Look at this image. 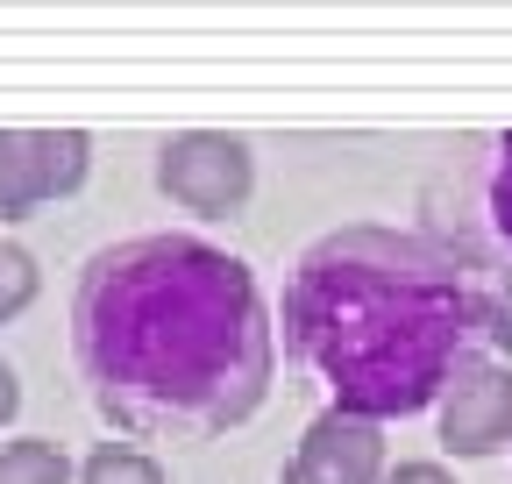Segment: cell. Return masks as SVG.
<instances>
[{
  "instance_id": "1",
  "label": "cell",
  "mask_w": 512,
  "mask_h": 484,
  "mask_svg": "<svg viewBox=\"0 0 512 484\" xmlns=\"http://www.w3.org/2000/svg\"><path fill=\"white\" fill-rule=\"evenodd\" d=\"M86 399L121 435L214 442L271 399V307L256 271L200 235H121L72 292Z\"/></svg>"
},
{
  "instance_id": "2",
  "label": "cell",
  "mask_w": 512,
  "mask_h": 484,
  "mask_svg": "<svg viewBox=\"0 0 512 484\" xmlns=\"http://www.w3.org/2000/svg\"><path fill=\"white\" fill-rule=\"evenodd\" d=\"M477 264L413 228L349 221L313 235L285 278V349L356 420L441 406L448 378L484 356Z\"/></svg>"
},
{
  "instance_id": "3",
  "label": "cell",
  "mask_w": 512,
  "mask_h": 484,
  "mask_svg": "<svg viewBox=\"0 0 512 484\" xmlns=\"http://www.w3.org/2000/svg\"><path fill=\"white\" fill-rule=\"evenodd\" d=\"M157 186L185 207V214H242L249 193H256V157L242 136H221V129H185L157 150Z\"/></svg>"
},
{
  "instance_id": "4",
  "label": "cell",
  "mask_w": 512,
  "mask_h": 484,
  "mask_svg": "<svg viewBox=\"0 0 512 484\" xmlns=\"http://www.w3.org/2000/svg\"><path fill=\"white\" fill-rule=\"evenodd\" d=\"M93 171L86 129H0V221H22L43 200L79 193Z\"/></svg>"
},
{
  "instance_id": "5",
  "label": "cell",
  "mask_w": 512,
  "mask_h": 484,
  "mask_svg": "<svg viewBox=\"0 0 512 484\" xmlns=\"http://www.w3.org/2000/svg\"><path fill=\"white\" fill-rule=\"evenodd\" d=\"M441 449L448 456H498L512 442V371L498 356H470L441 392Z\"/></svg>"
},
{
  "instance_id": "6",
  "label": "cell",
  "mask_w": 512,
  "mask_h": 484,
  "mask_svg": "<svg viewBox=\"0 0 512 484\" xmlns=\"http://www.w3.org/2000/svg\"><path fill=\"white\" fill-rule=\"evenodd\" d=\"M278 484H384V428L342 406L313 413Z\"/></svg>"
},
{
  "instance_id": "7",
  "label": "cell",
  "mask_w": 512,
  "mask_h": 484,
  "mask_svg": "<svg viewBox=\"0 0 512 484\" xmlns=\"http://www.w3.org/2000/svg\"><path fill=\"white\" fill-rule=\"evenodd\" d=\"M0 484H72V456L43 435L0 442Z\"/></svg>"
},
{
  "instance_id": "8",
  "label": "cell",
  "mask_w": 512,
  "mask_h": 484,
  "mask_svg": "<svg viewBox=\"0 0 512 484\" xmlns=\"http://www.w3.org/2000/svg\"><path fill=\"white\" fill-rule=\"evenodd\" d=\"M79 484H164V470L143 456V449H121V442H100L86 463H79Z\"/></svg>"
},
{
  "instance_id": "9",
  "label": "cell",
  "mask_w": 512,
  "mask_h": 484,
  "mask_svg": "<svg viewBox=\"0 0 512 484\" xmlns=\"http://www.w3.org/2000/svg\"><path fill=\"white\" fill-rule=\"evenodd\" d=\"M484 221L498 235V250H512V136H498L491 171H484Z\"/></svg>"
},
{
  "instance_id": "10",
  "label": "cell",
  "mask_w": 512,
  "mask_h": 484,
  "mask_svg": "<svg viewBox=\"0 0 512 484\" xmlns=\"http://www.w3.org/2000/svg\"><path fill=\"white\" fill-rule=\"evenodd\" d=\"M36 285H43V271H36V257L22 250V242H8L0 235V321H15L29 299H36Z\"/></svg>"
},
{
  "instance_id": "11",
  "label": "cell",
  "mask_w": 512,
  "mask_h": 484,
  "mask_svg": "<svg viewBox=\"0 0 512 484\" xmlns=\"http://www.w3.org/2000/svg\"><path fill=\"white\" fill-rule=\"evenodd\" d=\"M484 356H498L512 371V278H491L484 292Z\"/></svg>"
},
{
  "instance_id": "12",
  "label": "cell",
  "mask_w": 512,
  "mask_h": 484,
  "mask_svg": "<svg viewBox=\"0 0 512 484\" xmlns=\"http://www.w3.org/2000/svg\"><path fill=\"white\" fill-rule=\"evenodd\" d=\"M384 484H456L441 463H399V470H384Z\"/></svg>"
},
{
  "instance_id": "13",
  "label": "cell",
  "mask_w": 512,
  "mask_h": 484,
  "mask_svg": "<svg viewBox=\"0 0 512 484\" xmlns=\"http://www.w3.org/2000/svg\"><path fill=\"white\" fill-rule=\"evenodd\" d=\"M15 413H22V378L0 363V420H15Z\"/></svg>"
}]
</instances>
